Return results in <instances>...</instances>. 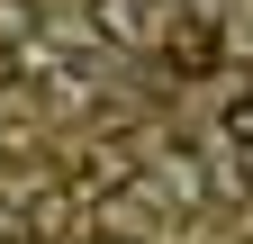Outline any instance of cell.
Segmentation results:
<instances>
[{"label": "cell", "mask_w": 253, "mask_h": 244, "mask_svg": "<svg viewBox=\"0 0 253 244\" xmlns=\"http://www.w3.org/2000/svg\"><path fill=\"white\" fill-rule=\"evenodd\" d=\"M136 172H145V163L126 154V145H90V154L73 163V190H109V199H118V190H136Z\"/></svg>", "instance_id": "1"}, {"label": "cell", "mask_w": 253, "mask_h": 244, "mask_svg": "<svg viewBox=\"0 0 253 244\" xmlns=\"http://www.w3.org/2000/svg\"><path fill=\"white\" fill-rule=\"evenodd\" d=\"M163 45H172V73H217V9H190Z\"/></svg>", "instance_id": "2"}, {"label": "cell", "mask_w": 253, "mask_h": 244, "mask_svg": "<svg viewBox=\"0 0 253 244\" xmlns=\"http://www.w3.org/2000/svg\"><path fill=\"white\" fill-rule=\"evenodd\" d=\"M90 27H100V37H118V45H154V37H163L154 0H100V9H90Z\"/></svg>", "instance_id": "3"}, {"label": "cell", "mask_w": 253, "mask_h": 244, "mask_svg": "<svg viewBox=\"0 0 253 244\" xmlns=\"http://www.w3.org/2000/svg\"><path fill=\"white\" fill-rule=\"evenodd\" d=\"M163 190H172V199H208V181H199L190 154H163Z\"/></svg>", "instance_id": "4"}, {"label": "cell", "mask_w": 253, "mask_h": 244, "mask_svg": "<svg viewBox=\"0 0 253 244\" xmlns=\"http://www.w3.org/2000/svg\"><path fill=\"white\" fill-rule=\"evenodd\" d=\"M226 136H235V145H253V100H226Z\"/></svg>", "instance_id": "5"}, {"label": "cell", "mask_w": 253, "mask_h": 244, "mask_svg": "<svg viewBox=\"0 0 253 244\" xmlns=\"http://www.w3.org/2000/svg\"><path fill=\"white\" fill-rule=\"evenodd\" d=\"M0 244H45V235H27V226H18V235H0Z\"/></svg>", "instance_id": "6"}, {"label": "cell", "mask_w": 253, "mask_h": 244, "mask_svg": "<svg viewBox=\"0 0 253 244\" xmlns=\"http://www.w3.org/2000/svg\"><path fill=\"white\" fill-rule=\"evenodd\" d=\"M100 244H145V235H100Z\"/></svg>", "instance_id": "7"}]
</instances>
